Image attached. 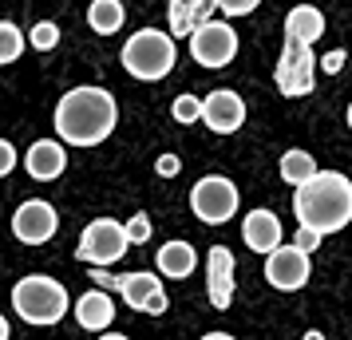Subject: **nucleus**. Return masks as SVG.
Listing matches in <instances>:
<instances>
[{"instance_id":"nucleus-16","label":"nucleus","mask_w":352,"mask_h":340,"mask_svg":"<svg viewBox=\"0 0 352 340\" xmlns=\"http://www.w3.org/2000/svg\"><path fill=\"white\" fill-rule=\"evenodd\" d=\"M214 0H166V20L175 40H190L206 20H214Z\"/></svg>"},{"instance_id":"nucleus-9","label":"nucleus","mask_w":352,"mask_h":340,"mask_svg":"<svg viewBox=\"0 0 352 340\" xmlns=\"http://www.w3.org/2000/svg\"><path fill=\"white\" fill-rule=\"evenodd\" d=\"M190 56L198 67H226L238 56V32L226 20H206L198 32L190 36Z\"/></svg>"},{"instance_id":"nucleus-27","label":"nucleus","mask_w":352,"mask_h":340,"mask_svg":"<svg viewBox=\"0 0 352 340\" xmlns=\"http://www.w3.org/2000/svg\"><path fill=\"white\" fill-rule=\"evenodd\" d=\"M12 170H16V146L8 143V139H0V179L12 174Z\"/></svg>"},{"instance_id":"nucleus-3","label":"nucleus","mask_w":352,"mask_h":340,"mask_svg":"<svg viewBox=\"0 0 352 340\" xmlns=\"http://www.w3.org/2000/svg\"><path fill=\"white\" fill-rule=\"evenodd\" d=\"M12 308H16L20 321L48 328V324H60L67 317L72 297H67V289L56 281V277L28 273V277H20L16 285H12Z\"/></svg>"},{"instance_id":"nucleus-20","label":"nucleus","mask_w":352,"mask_h":340,"mask_svg":"<svg viewBox=\"0 0 352 340\" xmlns=\"http://www.w3.org/2000/svg\"><path fill=\"white\" fill-rule=\"evenodd\" d=\"M123 20H127L123 0H91V8H87V24L96 36H115L123 28Z\"/></svg>"},{"instance_id":"nucleus-8","label":"nucleus","mask_w":352,"mask_h":340,"mask_svg":"<svg viewBox=\"0 0 352 340\" xmlns=\"http://www.w3.org/2000/svg\"><path fill=\"white\" fill-rule=\"evenodd\" d=\"M238 186L222 174H206V179L194 182L190 190V210L198 222H206V226H226L234 214H238Z\"/></svg>"},{"instance_id":"nucleus-2","label":"nucleus","mask_w":352,"mask_h":340,"mask_svg":"<svg viewBox=\"0 0 352 340\" xmlns=\"http://www.w3.org/2000/svg\"><path fill=\"white\" fill-rule=\"evenodd\" d=\"M293 214L305 229L317 234H336L352 222V182L340 170H317L313 179L297 186L293 194Z\"/></svg>"},{"instance_id":"nucleus-23","label":"nucleus","mask_w":352,"mask_h":340,"mask_svg":"<svg viewBox=\"0 0 352 340\" xmlns=\"http://www.w3.org/2000/svg\"><path fill=\"white\" fill-rule=\"evenodd\" d=\"M28 44H32L36 52H52L60 44V28H56L52 20H40V24H32V32H28Z\"/></svg>"},{"instance_id":"nucleus-10","label":"nucleus","mask_w":352,"mask_h":340,"mask_svg":"<svg viewBox=\"0 0 352 340\" xmlns=\"http://www.w3.org/2000/svg\"><path fill=\"white\" fill-rule=\"evenodd\" d=\"M56 229H60V214H56V206L44 202V198H28V202H20L16 214H12V234H16V242H24V245L52 242Z\"/></svg>"},{"instance_id":"nucleus-6","label":"nucleus","mask_w":352,"mask_h":340,"mask_svg":"<svg viewBox=\"0 0 352 340\" xmlns=\"http://www.w3.org/2000/svg\"><path fill=\"white\" fill-rule=\"evenodd\" d=\"M131 249V238H127V226L115 222V218H96L87 222L80 234V245H76V258L91 269H103V265H115L123 261V253Z\"/></svg>"},{"instance_id":"nucleus-35","label":"nucleus","mask_w":352,"mask_h":340,"mask_svg":"<svg viewBox=\"0 0 352 340\" xmlns=\"http://www.w3.org/2000/svg\"><path fill=\"white\" fill-rule=\"evenodd\" d=\"M349 131H352V103H349Z\"/></svg>"},{"instance_id":"nucleus-5","label":"nucleus","mask_w":352,"mask_h":340,"mask_svg":"<svg viewBox=\"0 0 352 340\" xmlns=\"http://www.w3.org/2000/svg\"><path fill=\"white\" fill-rule=\"evenodd\" d=\"M91 281H96L99 289H115L127 308L135 313H146V317H162L166 305H170V297L162 289L159 273H151V269H139V273H107V269H91Z\"/></svg>"},{"instance_id":"nucleus-32","label":"nucleus","mask_w":352,"mask_h":340,"mask_svg":"<svg viewBox=\"0 0 352 340\" xmlns=\"http://www.w3.org/2000/svg\"><path fill=\"white\" fill-rule=\"evenodd\" d=\"M202 340H234V337H230V332H206Z\"/></svg>"},{"instance_id":"nucleus-30","label":"nucleus","mask_w":352,"mask_h":340,"mask_svg":"<svg viewBox=\"0 0 352 340\" xmlns=\"http://www.w3.org/2000/svg\"><path fill=\"white\" fill-rule=\"evenodd\" d=\"M344 67V52H329L324 60H320V71H329V76H336Z\"/></svg>"},{"instance_id":"nucleus-4","label":"nucleus","mask_w":352,"mask_h":340,"mask_svg":"<svg viewBox=\"0 0 352 340\" xmlns=\"http://www.w3.org/2000/svg\"><path fill=\"white\" fill-rule=\"evenodd\" d=\"M119 60L127 67V76H135V80H143V83H159V80H166L178 64L175 36L159 32V28H139V32L123 44Z\"/></svg>"},{"instance_id":"nucleus-18","label":"nucleus","mask_w":352,"mask_h":340,"mask_svg":"<svg viewBox=\"0 0 352 340\" xmlns=\"http://www.w3.org/2000/svg\"><path fill=\"white\" fill-rule=\"evenodd\" d=\"M162 277H170V281H186V277L198 269V253H194L190 242H166L159 249V258H155Z\"/></svg>"},{"instance_id":"nucleus-21","label":"nucleus","mask_w":352,"mask_h":340,"mask_svg":"<svg viewBox=\"0 0 352 340\" xmlns=\"http://www.w3.org/2000/svg\"><path fill=\"white\" fill-rule=\"evenodd\" d=\"M277 170H281V179L297 190V186H305V182L317 174L320 166H317V159H313L309 150H285V155H281V162H277Z\"/></svg>"},{"instance_id":"nucleus-26","label":"nucleus","mask_w":352,"mask_h":340,"mask_svg":"<svg viewBox=\"0 0 352 340\" xmlns=\"http://www.w3.org/2000/svg\"><path fill=\"white\" fill-rule=\"evenodd\" d=\"M218 4V12H226V16H250L261 0H214Z\"/></svg>"},{"instance_id":"nucleus-11","label":"nucleus","mask_w":352,"mask_h":340,"mask_svg":"<svg viewBox=\"0 0 352 340\" xmlns=\"http://www.w3.org/2000/svg\"><path fill=\"white\" fill-rule=\"evenodd\" d=\"M309 273H313L309 253L297 249V245H277L270 258H265V281H270L273 289H281V293L305 289V285H309Z\"/></svg>"},{"instance_id":"nucleus-17","label":"nucleus","mask_w":352,"mask_h":340,"mask_svg":"<svg viewBox=\"0 0 352 340\" xmlns=\"http://www.w3.org/2000/svg\"><path fill=\"white\" fill-rule=\"evenodd\" d=\"M76 321H80V328H87V332H103V328H111L115 301L107 297V289L83 293L80 301H76Z\"/></svg>"},{"instance_id":"nucleus-14","label":"nucleus","mask_w":352,"mask_h":340,"mask_svg":"<svg viewBox=\"0 0 352 340\" xmlns=\"http://www.w3.org/2000/svg\"><path fill=\"white\" fill-rule=\"evenodd\" d=\"M24 170L32 174L36 182H56L67 170V150L60 139H36L24 155Z\"/></svg>"},{"instance_id":"nucleus-22","label":"nucleus","mask_w":352,"mask_h":340,"mask_svg":"<svg viewBox=\"0 0 352 340\" xmlns=\"http://www.w3.org/2000/svg\"><path fill=\"white\" fill-rule=\"evenodd\" d=\"M24 52V36L12 20H0V64H16Z\"/></svg>"},{"instance_id":"nucleus-29","label":"nucleus","mask_w":352,"mask_h":340,"mask_svg":"<svg viewBox=\"0 0 352 340\" xmlns=\"http://www.w3.org/2000/svg\"><path fill=\"white\" fill-rule=\"evenodd\" d=\"M320 238H324V234H317V229H297V242H293V245H297V249H305V253H313V249H317V245H320Z\"/></svg>"},{"instance_id":"nucleus-12","label":"nucleus","mask_w":352,"mask_h":340,"mask_svg":"<svg viewBox=\"0 0 352 340\" xmlns=\"http://www.w3.org/2000/svg\"><path fill=\"white\" fill-rule=\"evenodd\" d=\"M202 123L214 135H234V131H241V123H245V99L238 91H230V87L210 91L202 99Z\"/></svg>"},{"instance_id":"nucleus-13","label":"nucleus","mask_w":352,"mask_h":340,"mask_svg":"<svg viewBox=\"0 0 352 340\" xmlns=\"http://www.w3.org/2000/svg\"><path fill=\"white\" fill-rule=\"evenodd\" d=\"M206 293L214 308L234 305V253L226 245H210L206 253Z\"/></svg>"},{"instance_id":"nucleus-7","label":"nucleus","mask_w":352,"mask_h":340,"mask_svg":"<svg viewBox=\"0 0 352 340\" xmlns=\"http://www.w3.org/2000/svg\"><path fill=\"white\" fill-rule=\"evenodd\" d=\"M277 91L289 99H301L317 87V56H313V44H301V40H289L281 44V56H277Z\"/></svg>"},{"instance_id":"nucleus-15","label":"nucleus","mask_w":352,"mask_h":340,"mask_svg":"<svg viewBox=\"0 0 352 340\" xmlns=\"http://www.w3.org/2000/svg\"><path fill=\"white\" fill-rule=\"evenodd\" d=\"M241 242L250 245L254 253L261 258H270L281 242V222H277V214L273 210H250L245 214V222H241Z\"/></svg>"},{"instance_id":"nucleus-31","label":"nucleus","mask_w":352,"mask_h":340,"mask_svg":"<svg viewBox=\"0 0 352 340\" xmlns=\"http://www.w3.org/2000/svg\"><path fill=\"white\" fill-rule=\"evenodd\" d=\"M99 340H131V337H123V332H99Z\"/></svg>"},{"instance_id":"nucleus-1","label":"nucleus","mask_w":352,"mask_h":340,"mask_svg":"<svg viewBox=\"0 0 352 340\" xmlns=\"http://www.w3.org/2000/svg\"><path fill=\"white\" fill-rule=\"evenodd\" d=\"M119 123V103L107 87H72L56 103V135L67 146H99Z\"/></svg>"},{"instance_id":"nucleus-28","label":"nucleus","mask_w":352,"mask_h":340,"mask_svg":"<svg viewBox=\"0 0 352 340\" xmlns=\"http://www.w3.org/2000/svg\"><path fill=\"white\" fill-rule=\"evenodd\" d=\"M155 170H159V179H175L178 170H182V162H178V155H159Z\"/></svg>"},{"instance_id":"nucleus-19","label":"nucleus","mask_w":352,"mask_h":340,"mask_svg":"<svg viewBox=\"0 0 352 340\" xmlns=\"http://www.w3.org/2000/svg\"><path fill=\"white\" fill-rule=\"evenodd\" d=\"M285 36L289 40H301V44H317L320 36H324V12H320L317 4H297V8H289Z\"/></svg>"},{"instance_id":"nucleus-34","label":"nucleus","mask_w":352,"mask_h":340,"mask_svg":"<svg viewBox=\"0 0 352 340\" xmlns=\"http://www.w3.org/2000/svg\"><path fill=\"white\" fill-rule=\"evenodd\" d=\"M301 340H324V337H320L317 328H313V332H305V337H301Z\"/></svg>"},{"instance_id":"nucleus-33","label":"nucleus","mask_w":352,"mask_h":340,"mask_svg":"<svg viewBox=\"0 0 352 340\" xmlns=\"http://www.w3.org/2000/svg\"><path fill=\"white\" fill-rule=\"evenodd\" d=\"M0 340H8V321L0 317Z\"/></svg>"},{"instance_id":"nucleus-24","label":"nucleus","mask_w":352,"mask_h":340,"mask_svg":"<svg viewBox=\"0 0 352 340\" xmlns=\"http://www.w3.org/2000/svg\"><path fill=\"white\" fill-rule=\"evenodd\" d=\"M170 115H175V123H198L202 119V99H194V95H178L175 103H170Z\"/></svg>"},{"instance_id":"nucleus-25","label":"nucleus","mask_w":352,"mask_h":340,"mask_svg":"<svg viewBox=\"0 0 352 340\" xmlns=\"http://www.w3.org/2000/svg\"><path fill=\"white\" fill-rule=\"evenodd\" d=\"M127 238H131V245L151 242V218H146V214H135V218L127 222Z\"/></svg>"}]
</instances>
